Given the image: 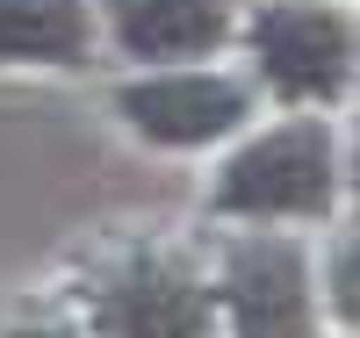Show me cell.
Instances as JSON below:
<instances>
[{
    "label": "cell",
    "mask_w": 360,
    "mask_h": 338,
    "mask_svg": "<svg viewBox=\"0 0 360 338\" xmlns=\"http://www.w3.org/2000/svg\"><path fill=\"white\" fill-rule=\"evenodd\" d=\"M86 44V0H0V65H79Z\"/></svg>",
    "instance_id": "7"
},
{
    "label": "cell",
    "mask_w": 360,
    "mask_h": 338,
    "mask_svg": "<svg viewBox=\"0 0 360 338\" xmlns=\"http://www.w3.org/2000/svg\"><path fill=\"white\" fill-rule=\"evenodd\" d=\"M8 338H72V331H58V324H22V331H8Z\"/></svg>",
    "instance_id": "8"
},
{
    "label": "cell",
    "mask_w": 360,
    "mask_h": 338,
    "mask_svg": "<svg viewBox=\"0 0 360 338\" xmlns=\"http://www.w3.org/2000/svg\"><path fill=\"white\" fill-rule=\"evenodd\" d=\"M324 202H332V137H324V122H281L217 173L224 216H317Z\"/></svg>",
    "instance_id": "1"
},
{
    "label": "cell",
    "mask_w": 360,
    "mask_h": 338,
    "mask_svg": "<svg viewBox=\"0 0 360 338\" xmlns=\"http://www.w3.org/2000/svg\"><path fill=\"white\" fill-rule=\"evenodd\" d=\"M259 72L274 79L288 101H332L353 72V29L339 8H310V0H281L252 22Z\"/></svg>",
    "instance_id": "2"
},
{
    "label": "cell",
    "mask_w": 360,
    "mask_h": 338,
    "mask_svg": "<svg viewBox=\"0 0 360 338\" xmlns=\"http://www.w3.org/2000/svg\"><path fill=\"white\" fill-rule=\"evenodd\" d=\"M108 29L130 58H202L231 37L224 0H108Z\"/></svg>",
    "instance_id": "6"
},
{
    "label": "cell",
    "mask_w": 360,
    "mask_h": 338,
    "mask_svg": "<svg viewBox=\"0 0 360 338\" xmlns=\"http://www.w3.org/2000/svg\"><path fill=\"white\" fill-rule=\"evenodd\" d=\"M123 122L152 144H217L245 122V86L224 72H159V79H130L115 94Z\"/></svg>",
    "instance_id": "4"
},
{
    "label": "cell",
    "mask_w": 360,
    "mask_h": 338,
    "mask_svg": "<svg viewBox=\"0 0 360 338\" xmlns=\"http://www.w3.org/2000/svg\"><path fill=\"white\" fill-rule=\"evenodd\" d=\"M101 324L108 338H209V288L180 259L144 252L108 281Z\"/></svg>",
    "instance_id": "5"
},
{
    "label": "cell",
    "mask_w": 360,
    "mask_h": 338,
    "mask_svg": "<svg viewBox=\"0 0 360 338\" xmlns=\"http://www.w3.org/2000/svg\"><path fill=\"white\" fill-rule=\"evenodd\" d=\"M224 302L238 338H310V266L281 238H245L224 259Z\"/></svg>",
    "instance_id": "3"
}]
</instances>
